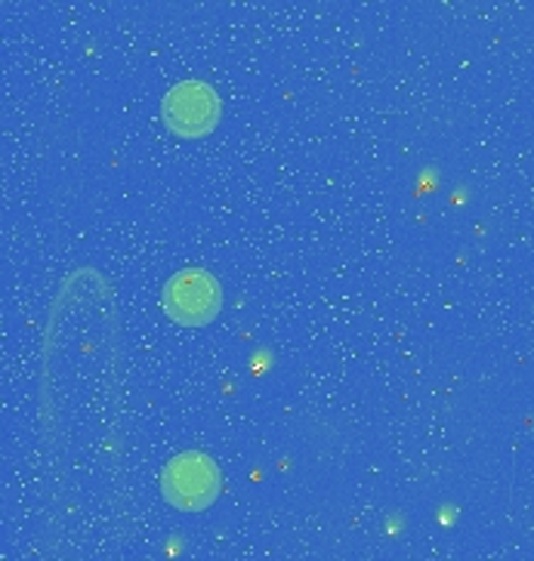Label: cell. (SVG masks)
<instances>
[{
  "label": "cell",
  "mask_w": 534,
  "mask_h": 561,
  "mask_svg": "<svg viewBox=\"0 0 534 561\" xmlns=\"http://www.w3.org/2000/svg\"><path fill=\"white\" fill-rule=\"evenodd\" d=\"M223 491V472L214 457L201 450H183L161 472V494L173 510L201 512L217 503Z\"/></svg>",
  "instance_id": "1"
},
{
  "label": "cell",
  "mask_w": 534,
  "mask_h": 561,
  "mask_svg": "<svg viewBox=\"0 0 534 561\" xmlns=\"http://www.w3.org/2000/svg\"><path fill=\"white\" fill-rule=\"evenodd\" d=\"M219 115H223V102H219L217 90L204 81L177 83L161 105V117H164L168 130L180 139H201V136L214 133Z\"/></svg>",
  "instance_id": "3"
},
{
  "label": "cell",
  "mask_w": 534,
  "mask_h": 561,
  "mask_svg": "<svg viewBox=\"0 0 534 561\" xmlns=\"http://www.w3.org/2000/svg\"><path fill=\"white\" fill-rule=\"evenodd\" d=\"M164 312L183 328H204L223 309V290L217 278L204 268H183L164 287Z\"/></svg>",
  "instance_id": "2"
}]
</instances>
